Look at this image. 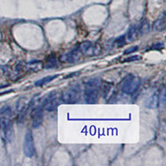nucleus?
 <instances>
[{
	"label": "nucleus",
	"mask_w": 166,
	"mask_h": 166,
	"mask_svg": "<svg viewBox=\"0 0 166 166\" xmlns=\"http://www.w3.org/2000/svg\"><path fill=\"white\" fill-rule=\"evenodd\" d=\"M137 30H138L139 35H140V33L144 34V33H148V32H149V24H148L147 19L141 23V25L139 26V28H137Z\"/></svg>",
	"instance_id": "obj_14"
},
{
	"label": "nucleus",
	"mask_w": 166,
	"mask_h": 166,
	"mask_svg": "<svg viewBox=\"0 0 166 166\" xmlns=\"http://www.w3.org/2000/svg\"><path fill=\"white\" fill-rule=\"evenodd\" d=\"M137 50H138V47L137 46H134V47H130L128 49L125 50L124 52V55H127V54L133 53V52H135Z\"/></svg>",
	"instance_id": "obj_17"
},
{
	"label": "nucleus",
	"mask_w": 166,
	"mask_h": 166,
	"mask_svg": "<svg viewBox=\"0 0 166 166\" xmlns=\"http://www.w3.org/2000/svg\"><path fill=\"white\" fill-rule=\"evenodd\" d=\"M165 88H164L163 91H162L161 95H159V104H162L163 107L165 106Z\"/></svg>",
	"instance_id": "obj_19"
},
{
	"label": "nucleus",
	"mask_w": 166,
	"mask_h": 166,
	"mask_svg": "<svg viewBox=\"0 0 166 166\" xmlns=\"http://www.w3.org/2000/svg\"><path fill=\"white\" fill-rule=\"evenodd\" d=\"M101 85V80L100 78H93L89 80L85 84L84 97L87 103H95L99 96L100 87Z\"/></svg>",
	"instance_id": "obj_1"
},
{
	"label": "nucleus",
	"mask_w": 166,
	"mask_h": 166,
	"mask_svg": "<svg viewBox=\"0 0 166 166\" xmlns=\"http://www.w3.org/2000/svg\"><path fill=\"white\" fill-rule=\"evenodd\" d=\"M31 118H32L33 128L36 129L41 125L42 120H43V108L42 106H38L33 109L32 115H31Z\"/></svg>",
	"instance_id": "obj_8"
},
{
	"label": "nucleus",
	"mask_w": 166,
	"mask_h": 166,
	"mask_svg": "<svg viewBox=\"0 0 166 166\" xmlns=\"http://www.w3.org/2000/svg\"><path fill=\"white\" fill-rule=\"evenodd\" d=\"M81 93V87L78 85H74L69 87L62 93V100L66 104H74L78 100Z\"/></svg>",
	"instance_id": "obj_3"
},
{
	"label": "nucleus",
	"mask_w": 166,
	"mask_h": 166,
	"mask_svg": "<svg viewBox=\"0 0 166 166\" xmlns=\"http://www.w3.org/2000/svg\"><path fill=\"white\" fill-rule=\"evenodd\" d=\"M125 40H126V38H125V35H124V36H121V37L116 38L115 42H116V44H117L118 47H122V46H124V44H125V42H126Z\"/></svg>",
	"instance_id": "obj_16"
},
{
	"label": "nucleus",
	"mask_w": 166,
	"mask_h": 166,
	"mask_svg": "<svg viewBox=\"0 0 166 166\" xmlns=\"http://www.w3.org/2000/svg\"><path fill=\"white\" fill-rule=\"evenodd\" d=\"M80 52L87 55V56H93L98 54L100 52L99 46L93 44L91 42H84L79 47Z\"/></svg>",
	"instance_id": "obj_7"
},
{
	"label": "nucleus",
	"mask_w": 166,
	"mask_h": 166,
	"mask_svg": "<svg viewBox=\"0 0 166 166\" xmlns=\"http://www.w3.org/2000/svg\"><path fill=\"white\" fill-rule=\"evenodd\" d=\"M9 118L10 117H4L1 118L0 120V124L3 128L4 139L8 143L11 142L13 140V133H14L12 122Z\"/></svg>",
	"instance_id": "obj_6"
},
{
	"label": "nucleus",
	"mask_w": 166,
	"mask_h": 166,
	"mask_svg": "<svg viewBox=\"0 0 166 166\" xmlns=\"http://www.w3.org/2000/svg\"><path fill=\"white\" fill-rule=\"evenodd\" d=\"M23 153L28 158L33 157L36 153L33 134L30 130H28L25 135L24 143H23Z\"/></svg>",
	"instance_id": "obj_5"
},
{
	"label": "nucleus",
	"mask_w": 166,
	"mask_h": 166,
	"mask_svg": "<svg viewBox=\"0 0 166 166\" xmlns=\"http://www.w3.org/2000/svg\"><path fill=\"white\" fill-rule=\"evenodd\" d=\"M80 52L79 51V47H76L74 49H72L70 52L64 53L63 55L61 56L60 60L63 62H66V63H73L76 62L78 59V54Z\"/></svg>",
	"instance_id": "obj_9"
},
{
	"label": "nucleus",
	"mask_w": 166,
	"mask_h": 166,
	"mask_svg": "<svg viewBox=\"0 0 166 166\" xmlns=\"http://www.w3.org/2000/svg\"><path fill=\"white\" fill-rule=\"evenodd\" d=\"M141 85V79L133 75H128L121 83V91L125 94L132 95L135 93Z\"/></svg>",
	"instance_id": "obj_2"
},
{
	"label": "nucleus",
	"mask_w": 166,
	"mask_h": 166,
	"mask_svg": "<svg viewBox=\"0 0 166 166\" xmlns=\"http://www.w3.org/2000/svg\"><path fill=\"white\" fill-rule=\"evenodd\" d=\"M59 102L60 101H59L56 91H52L49 94L46 95L45 98L43 99L42 106L47 111H53L57 109Z\"/></svg>",
	"instance_id": "obj_4"
},
{
	"label": "nucleus",
	"mask_w": 166,
	"mask_h": 166,
	"mask_svg": "<svg viewBox=\"0 0 166 166\" xmlns=\"http://www.w3.org/2000/svg\"><path fill=\"white\" fill-rule=\"evenodd\" d=\"M58 76V75L47 76H45V77H43V78H42V79H40V80L37 81L36 82L34 83V85H35L36 87H42V86H44V85L47 84V83H49V82H51L52 81L55 80V79L57 78Z\"/></svg>",
	"instance_id": "obj_12"
},
{
	"label": "nucleus",
	"mask_w": 166,
	"mask_h": 166,
	"mask_svg": "<svg viewBox=\"0 0 166 166\" xmlns=\"http://www.w3.org/2000/svg\"><path fill=\"white\" fill-rule=\"evenodd\" d=\"M12 114V110L9 106H4L0 110V117L4 118V117H10Z\"/></svg>",
	"instance_id": "obj_15"
},
{
	"label": "nucleus",
	"mask_w": 166,
	"mask_h": 166,
	"mask_svg": "<svg viewBox=\"0 0 166 166\" xmlns=\"http://www.w3.org/2000/svg\"><path fill=\"white\" fill-rule=\"evenodd\" d=\"M138 36H139V33H138L137 28L135 26H131L125 34V38L130 42H132L135 41Z\"/></svg>",
	"instance_id": "obj_11"
},
{
	"label": "nucleus",
	"mask_w": 166,
	"mask_h": 166,
	"mask_svg": "<svg viewBox=\"0 0 166 166\" xmlns=\"http://www.w3.org/2000/svg\"><path fill=\"white\" fill-rule=\"evenodd\" d=\"M154 29L158 32H162L165 29V15L163 12L161 16L158 17V19L154 23Z\"/></svg>",
	"instance_id": "obj_10"
},
{
	"label": "nucleus",
	"mask_w": 166,
	"mask_h": 166,
	"mask_svg": "<svg viewBox=\"0 0 166 166\" xmlns=\"http://www.w3.org/2000/svg\"><path fill=\"white\" fill-rule=\"evenodd\" d=\"M141 59V57L140 56H133V57H130V58L124 59V62H135V61H139Z\"/></svg>",
	"instance_id": "obj_18"
},
{
	"label": "nucleus",
	"mask_w": 166,
	"mask_h": 166,
	"mask_svg": "<svg viewBox=\"0 0 166 166\" xmlns=\"http://www.w3.org/2000/svg\"><path fill=\"white\" fill-rule=\"evenodd\" d=\"M159 105V97L156 94L152 95L147 100L146 106L148 108H156Z\"/></svg>",
	"instance_id": "obj_13"
}]
</instances>
